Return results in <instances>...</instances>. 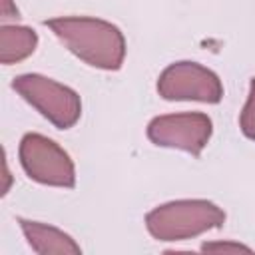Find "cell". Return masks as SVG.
<instances>
[{
	"mask_svg": "<svg viewBox=\"0 0 255 255\" xmlns=\"http://www.w3.org/2000/svg\"><path fill=\"white\" fill-rule=\"evenodd\" d=\"M241 129L247 137L255 139V78L251 80V90H249V100L247 106L241 114Z\"/></svg>",
	"mask_w": 255,
	"mask_h": 255,
	"instance_id": "obj_7",
	"label": "cell"
},
{
	"mask_svg": "<svg viewBox=\"0 0 255 255\" xmlns=\"http://www.w3.org/2000/svg\"><path fill=\"white\" fill-rule=\"evenodd\" d=\"M20 161L28 177L48 185H74V165L56 141L40 135L26 133L20 143Z\"/></svg>",
	"mask_w": 255,
	"mask_h": 255,
	"instance_id": "obj_3",
	"label": "cell"
},
{
	"mask_svg": "<svg viewBox=\"0 0 255 255\" xmlns=\"http://www.w3.org/2000/svg\"><path fill=\"white\" fill-rule=\"evenodd\" d=\"M203 251H251L249 247L245 245H237V243H205L201 247Z\"/></svg>",
	"mask_w": 255,
	"mask_h": 255,
	"instance_id": "obj_8",
	"label": "cell"
},
{
	"mask_svg": "<svg viewBox=\"0 0 255 255\" xmlns=\"http://www.w3.org/2000/svg\"><path fill=\"white\" fill-rule=\"evenodd\" d=\"M147 135L155 145L181 147L197 155L211 135V120L203 114L161 116L149 124Z\"/></svg>",
	"mask_w": 255,
	"mask_h": 255,
	"instance_id": "obj_5",
	"label": "cell"
},
{
	"mask_svg": "<svg viewBox=\"0 0 255 255\" xmlns=\"http://www.w3.org/2000/svg\"><path fill=\"white\" fill-rule=\"evenodd\" d=\"M157 90L165 100H201L215 104L223 96L217 76L191 62L169 66L159 76Z\"/></svg>",
	"mask_w": 255,
	"mask_h": 255,
	"instance_id": "obj_4",
	"label": "cell"
},
{
	"mask_svg": "<svg viewBox=\"0 0 255 255\" xmlns=\"http://www.w3.org/2000/svg\"><path fill=\"white\" fill-rule=\"evenodd\" d=\"M44 24L90 66L106 70H118L122 66L126 44L116 26L94 18H54Z\"/></svg>",
	"mask_w": 255,
	"mask_h": 255,
	"instance_id": "obj_1",
	"label": "cell"
},
{
	"mask_svg": "<svg viewBox=\"0 0 255 255\" xmlns=\"http://www.w3.org/2000/svg\"><path fill=\"white\" fill-rule=\"evenodd\" d=\"M12 90H16L28 104H32L60 129L72 128L80 118V100L76 92L50 78L24 74L12 80Z\"/></svg>",
	"mask_w": 255,
	"mask_h": 255,
	"instance_id": "obj_2",
	"label": "cell"
},
{
	"mask_svg": "<svg viewBox=\"0 0 255 255\" xmlns=\"http://www.w3.org/2000/svg\"><path fill=\"white\" fill-rule=\"evenodd\" d=\"M36 32L20 26H2L0 30V62L4 66L24 60L36 48Z\"/></svg>",
	"mask_w": 255,
	"mask_h": 255,
	"instance_id": "obj_6",
	"label": "cell"
}]
</instances>
